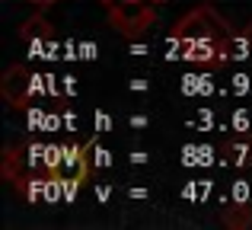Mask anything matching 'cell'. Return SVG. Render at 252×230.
<instances>
[{
	"mask_svg": "<svg viewBox=\"0 0 252 230\" xmlns=\"http://www.w3.org/2000/svg\"><path fill=\"white\" fill-rule=\"evenodd\" d=\"M223 42H227V23L214 13V6H198L176 26L166 58L169 61L182 58V61H195V64H211L220 61Z\"/></svg>",
	"mask_w": 252,
	"mask_h": 230,
	"instance_id": "cell-1",
	"label": "cell"
},
{
	"mask_svg": "<svg viewBox=\"0 0 252 230\" xmlns=\"http://www.w3.org/2000/svg\"><path fill=\"white\" fill-rule=\"evenodd\" d=\"M109 19L122 35H141L150 29V23L157 19V3L163 0H102Z\"/></svg>",
	"mask_w": 252,
	"mask_h": 230,
	"instance_id": "cell-2",
	"label": "cell"
},
{
	"mask_svg": "<svg viewBox=\"0 0 252 230\" xmlns=\"http://www.w3.org/2000/svg\"><path fill=\"white\" fill-rule=\"evenodd\" d=\"M93 144H64V160H61V169L51 176L64 182V201H74L77 189H80L83 176H86V150Z\"/></svg>",
	"mask_w": 252,
	"mask_h": 230,
	"instance_id": "cell-3",
	"label": "cell"
},
{
	"mask_svg": "<svg viewBox=\"0 0 252 230\" xmlns=\"http://www.w3.org/2000/svg\"><path fill=\"white\" fill-rule=\"evenodd\" d=\"M252 58V32H243V35H227L220 51V61H246Z\"/></svg>",
	"mask_w": 252,
	"mask_h": 230,
	"instance_id": "cell-4",
	"label": "cell"
},
{
	"mask_svg": "<svg viewBox=\"0 0 252 230\" xmlns=\"http://www.w3.org/2000/svg\"><path fill=\"white\" fill-rule=\"evenodd\" d=\"M246 154H252L249 144H227V147H223V157H227L230 166H243V163H246Z\"/></svg>",
	"mask_w": 252,
	"mask_h": 230,
	"instance_id": "cell-5",
	"label": "cell"
},
{
	"mask_svg": "<svg viewBox=\"0 0 252 230\" xmlns=\"http://www.w3.org/2000/svg\"><path fill=\"white\" fill-rule=\"evenodd\" d=\"M61 160H64V144H45V166L51 169V173H58L61 169Z\"/></svg>",
	"mask_w": 252,
	"mask_h": 230,
	"instance_id": "cell-6",
	"label": "cell"
},
{
	"mask_svg": "<svg viewBox=\"0 0 252 230\" xmlns=\"http://www.w3.org/2000/svg\"><path fill=\"white\" fill-rule=\"evenodd\" d=\"M211 77H198V74H189V77H182V90L185 93H211Z\"/></svg>",
	"mask_w": 252,
	"mask_h": 230,
	"instance_id": "cell-7",
	"label": "cell"
},
{
	"mask_svg": "<svg viewBox=\"0 0 252 230\" xmlns=\"http://www.w3.org/2000/svg\"><path fill=\"white\" fill-rule=\"evenodd\" d=\"M230 80H233V83H230V90H233V93H252V77H246V74H236V77H230Z\"/></svg>",
	"mask_w": 252,
	"mask_h": 230,
	"instance_id": "cell-8",
	"label": "cell"
},
{
	"mask_svg": "<svg viewBox=\"0 0 252 230\" xmlns=\"http://www.w3.org/2000/svg\"><path fill=\"white\" fill-rule=\"evenodd\" d=\"M93 157H96V160H93L96 166H102V169H109V166H112V154H109L105 147H96V150H93Z\"/></svg>",
	"mask_w": 252,
	"mask_h": 230,
	"instance_id": "cell-9",
	"label": "cell"
},
{
	"mask_svg": "<svg viewBox=\"0 0 252 230\" xmlns=\"http://www.w3.org/2000/svg\"><path fill=\"white\" fill-rule=\"evenodd\" d=\"M233 198H236V201L252 198V186H249V182H236V186H233Z\"/></svg>",
	"mask_w": 252,
	"mask_h": 230,
	"instance_id": "cell-10",
	"label": "cell"
},
{
	"mask_svg": "<svg viewBox=\"0 0 252 230\" xmlns=\"http://www.w3.org/2000/svg\"><path fill=\"white\" fill-rule=\"evenodd\" d=\"M80 58L83 61H93V58H96V42H83L80 45Z\"/></svg>",
	"mask_w": 252,
	"mask_h": 230,
	"instance_id": "cell-11",
	"label": "cell"
},
{
	"mask_svg": "<svg viewBox=\"0 0 252 230\" xmlns=\"http://www.w3.org/2000/svg\"><path fill=\"white\" fill-rule=\"evenodd\" d=\"M109 128H112V115L96 112V131H109Z\"/></svg>",
	"mask_w": 252,
	"mask_h": 230,
	"instance_id": "cell-12",
	"label": "cell"
},
{
	"mask_svg": "<svg viewBox=\"0 0 252 230\" xmlns=\"http://www.w3.org/2000/svg\"><path fill=\"white\" fill-rule=\"evenodd\" d=\"M77 93V77H64V96H74Z\"/></svg>",
	"mask_w": 252,
	"mask_h": 230,
	"instance_id": "cell-13",
	"label": "cell"
},
{
	"mask_svg": "<svg viewBox=\"0 0 252 230\" xmlns=\"http://www.w3.org/2000/svg\"><path fill=\"white\" fill-rule=\"evenodd\" d=\"M131 90H134V93H144V90H147V80H141V77H137V80H131L128 83Z\"/></svg>",
	"mask_w": 252,
	"mask_h": 230,
	"instance_id": "cell-14",
	"label": "cell"
},
{
	"mask_svg": "<svg viewBox=\"0 0 252 230\" xmlns=\"http://www.w3.org/2000/svg\"><path fill=\"white\" fill-rule=\"evenodd\" d=\"M131 163H137V166L147 163V154H144V150H134V154H131Z\"/></svg>",
	"mask_w": 252,
	"mask_h": 230,
	"instance_id": "cell-15",
	"label": "cell"
},
{
	"mask_svg": "<svg viewBox=\"0 0 252 230\" xmlns=\"http://www.w3.org/2000/svg\"><path fill=\"white\" fill-rule=\"evenodd\" d=\"M64 125H67V131H74V125H77V118H74V112H64Z\"/></svg>",
	"mask_w": 252,
	"mask_h": 230,
	"instance_id": "cell-16",
	"label": "cell"
},
{
	"mask_svg": "<svg viewBox=\"0 0 252 230\" xmlns=\"http://www.w3.org/2000/svg\"><path fill=\"white\" fill-rule=\"evenodd\" d=\"M131 125H134V128H144V125H147V115H134V118H131Z\"/></svg>",
	"mask_w": 252,
	"mask_h": 230,
	"instance_id": "cell-17",
	"label": "cell"
},
{
	"mask_svg": "<svg viewBox=\"0 0 252 230\" xmlns=\"http://www.w3.org/2000/svg\"><path fill=\"white\" fill-rule=\"evenodd\" d=\"M109 195H112V192H109V189H102V186H99V189H96V198H102V201H105V198H109Z\"/></svg>",
	"mask_w": 252,
	"mask_h": 230,
	"instance_id": "cell-18",
	"label": "cell"
},
{
	"mask_svg": "<svg viewBox=\"0 0 252 230\" xmlns=\"http://www.w3.org/2000/svg\"><path fill=\"white\" fill-rule=\"evenodd\" d=\"M29 3H35V6H48V3H55V0H29Z\"/></svg>",
	"mask_w": 252,
	"mask_h": 230,
	"instance_id": "cell-19",
	"label": "cell"
}]
</instances>
